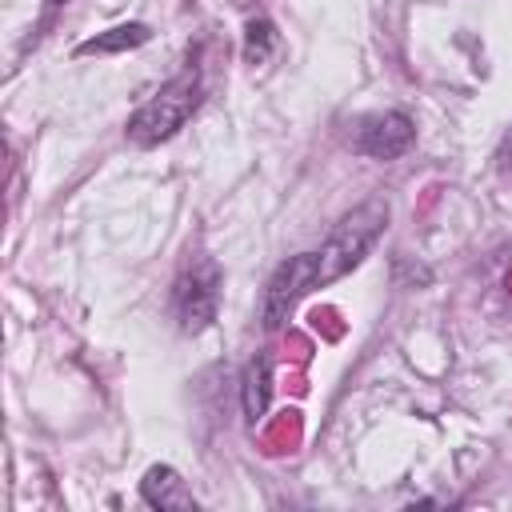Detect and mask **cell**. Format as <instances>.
<instances>
[{
  "label": "cell",
  "instance_id": "10",
  "mask_svg": "<svg viewBox=\"0 0 512 512\" xmlns=\"http://www.w3.org/2000/svg\"><path fill=\"white\" fill-rule=\"evenodd\" d=\"M44 4H48V8H60V4H68V0H44Z\"/></svg>",
  "mask_w": 512,
  "mask_h": 512
},
{
  "label": "cell",
  "instance_id": "5",
  "mask_svg": "<svg viewBox=\"0 0 512 512\" xmlns=\"http://www.w3.org/2000/svg\"><path fill=\"white\" fill-rule=\"evenodd\" d=\"M416 144V128L404 112H380V116H368L356 132V148L372 160H396L404 156L408 148Z\"/></svg>",
  "mask_w": 512,
  "mask_h": 512
},
{
  "label": "cell",
  "instance_id": "9",
  "mask_svg": "<svg viewBox=\"0 0 512 512\" xmlns=\"http://www.w3.org/2000/svg\"><path fill=\"white\" fill-rule=\"evenodd\" d=\"M272 44H276V32H272V24L264 16H256V20L244 24V60L248 64H264L268 52H272Z\"/></svg>",
  "mask_w": 512,
  "mask_h": 512
},
{
  "label": "cell",
  "instance_id": "2",
  "mask_svg": "<svg viewBox=\"0 0 512 512\" xmlns=\"http://www.w3.org/2000/svg\"><path fill=\"white\" fill-rule=\"evenodd\" d=\"M200 108V72L184 68L176 80H168L148 104H140L128 120V136L144 148L168 140L172 132H180L188 124V116Z\"/></svg>",
  "mask_w": 512,
  "mask_h": 512
},
{
  "label": "cell",
  "instance_id": "8",
  "mask_svg": "<svg viewBox=\"0 0 512 512\" xmlns=\"http://www.w3.org/2000/svg\"><path fill=\"white\" fill-rule=\"evenodd\" d=\"M148 36H152V28H148V24H116V28L100 32V36L84 40V44L76 48V56H108V52H128V48L148 44Z\"/></svg>",
  "mask_w": 512,
  "mask_h": 512
},
{
  "label": "cell",
  "instance_id": "4",
  "mask_svg": "<svg viewBox=\"0 0 512 512\" xmlns=\"http://www.w3.org/2000/svg\"><path fill=\"white\" fill-rule=\"evenodd\" d=\"M304 292H312V252L288 256V260L272 272V280H268V288H264V304H260L264 328H268V332L284 328V320L292 316V308H296V300H300Z\"/></svg>",
  "mask_w": 512,
  "mask_h": 512
},
{
  "label": "cell",
  "instance_id": "1",
  "mask_svg": "<svg viewBox=\"0 0 512 512\" xmlns=\"http://www.w3.org/2000/svg\"><path fill=\"white\" fill-rule=\"evenodd\" d=\"M384 220H388V208H384L380 200L360 204L356 212H348V216L332 228V236L324 240V248L312 252V288H324V284L348 276V272L364 260V252L372 248V240L380 236Z\"/></svg>",
  "mask_w": 512,
  "mask_h": 512
},
{
  "label": "cell",
  "instance_id": "6",
  "mask_svg": "<svg viewBox=\"0 0 512 512\" xmlns=\"http://www.w3.org/2000/svg\"><path fill=\"white\" fill-rule=\"evenodd\" d=\"M140 496H144V504H152L160 512H192L196 508V496L188 492V484L180 480V472L168 468V464H152L144 472Z\"/></svg>",
  "mask_w": 512,
  "mask_h": 512
},
{
  "label": "cell",
  "instance_id": "3",
  "mask_svg": "<svg viewBox=\"0 0 512 512\" xmlns=\"http://www.w3.org/2000/svg\"><path fill=\"white\" fill-rule=\"evenodd\" d=\"M172 308L184 332H204L220 312V268L212 260H196L180 272Z\"/></svg>",
  "mask_w": 512,
  "mask_h": 512
},
{
  "label": "cell",
  "instance_id": "7",
  "mask_svg": "<svg viewBox=\"0 0 512 512\" xmlns=\"http://www.w3.org/2000/svg\"><path fill=\"white\" fill-rule=\"evenodd\" d=\"M240 400H244V416L252 424L268 412V400H272V356L268 352L248 360V368L240 376Z\"/></svg>",
  "mask_w": 512,
  "mask_h": 512
}]
</instances>
